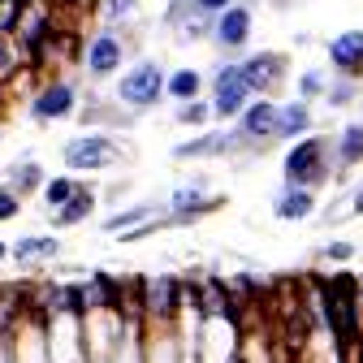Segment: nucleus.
I'll return each instance as SVG.
<instances>
[{
	"mask_svg": "<svg viewBox=\"0 0 363 363\" xmlns=\"http://www.w3.org/2000/svg\"><path fill=\"white\" fill-rule=\"evenodd\" d=\"M286 186H325L329 177H337L333 164V139H320V134H303V139L286 152Z\"/></svg>",
	"mask_w": 363,
	"mask_h": 363,
	"instance_id": "f257e3e1",
	"label": "nucleus"
},
{
	"mask_svg": "<svg viewBox=\"0 0 363 363\" xmlns=\"http://www.w3.org/2000/svg\"><path fill=\"white\" fill-rule=\"evenodd\" d=\"M125 57H130V43L121 35V26H100V30H91L82 43H78V65L91 82H108L125 69Z\"/></svg>",
	"mask_w": 363,
	"mask_h": 363,
	"instance_id": "f03ea898",
	"label": "nucleus"
},
{
	"mask_svg": "<svg viewBox=\"0 0 363 363\" xmlns=\"http://www.w3.org/2000/svg\"><path fill=\"white\" fill-rule=\"evenodd\" d=\"M113 96L117 104H125L130 113H147L164 100V65L143 57V61H134L117 74V86H113Z\"/></svg>",
	"mask_w": 363,
	"mask_h": 363,
	"instance_id": "7ed1b4c3",
	"label": "nucleus"
},
{
	"mask_svg": "<svg viewBox=\"0 0 363 363\" xmlns=\"http://www.w3.org/2000/svg\"><path fill=\"white\" fill-rule=\"evenodd\" d=\"M208 86H212V121H234L247 104H251V96L255 91L247 86V78H242V65L238 61H225V65H216V74L208 78Z\"/></svg>",
	"mask_w": 363,
	"mask_h": 363,
	"instance_id": "20e7f679",
	"label": "nucleus"
},
{
	"mask_svg": "<svg viewBox=\"0 0 363 363\" xmlns=\"http://www.w3.org/2000/svg\"><path fill=\"white\" fill-rule=\"evenodd\" d=\"M251 35H255V9L247 5V0H234L230 9H220V13L212 18V30H208L212 48H216V52H225V57L247 52Z\"/></svg>",
	"mask_w": 363,
	"mask_h": 363,
	"instance_id": "39448f33",
	"label": "nucleus"
},
{
	"mask_svg": "<svg viewBox=\"0 0 363 363\" xmlns=\"http://www.w3.org/2000/svg\"><path fill=\"white\" fill-rule=\"evenodd\" d=\"M234 134H238V147L242 152H255V147H268L277 139V100L272 96H251V104L230 121Z\"/></svg>",
	"mask_w": 363,
	"mask_h": 363,
	"instance_id": "423d86ee",
	"label": "nucleus"
},
{
	"mask_svg": "<svg viewBox=\"0 0 363 363\" xmlns=\"http://www.w3.org/2000/svg\"><path fill=\"white\" fill-rule=\"evenodd\" d=\"M61 160H65L69 173H100V169L117 164L121 152H117V143L104 130H86V134H78V139H69L61 147Z\"/></svg>",
	"mask_w": 363,
	"mask_h": 363,
	"instance_id": "0eeeda50",
	"label": "nucleus"
},
{
	"mask_svg": "<svg viewBox=\"0 0 363 363\" xmlns=\"http://www.w3.org/2000/svg\"><path fill=\"white\" fill-rule=\"evenodd\" d=\"M78 113V86L69 78H48L30 96V117L35 121H65Z\"/></svg>",
	"mask_w": 363,
	"mask_h": 363,
	"instance_id": "6e6552de",
	"label": "nucleus"
},
{
	"mask_svg": "<svg viewBox=\"0 0 363 363\" xmlns=\"http://www.w3.org/2000/svg\"><path fill=\"white\" fill-rule=\"evenodd\" d=\"M242 65V78H247V86L255 91V96H272L281 82H286V52H251V57H242L238 61Z\"/></svg>",
	"mask_w": 363,
	"mask_h": 363,
	"instance_id": "1a4fd4ad",
	"label": "nucleus"
},
{
	"mask_svg": "<svg viewBox=\"0 0 363 363\" xmlns=\"http://www.w3.org/2000/svg\"><path fill=\"white\" fill-rule=\"evenodd\" d=\"M177 303H182L177 277H164V272L143 277V311L152 315L156 325H169V320H173V315H177Z\"/></svg>",
	"mask_w": 363,
	"mask_h": 363,
	"instance_id": "9d476101",
	"label": "nucleus"
},
{
	"mask_svg": "<svg viewBox=\"0 0 363 363\" xmlns=\"http://www.w3.org/2000/svg\"><path fill=\"white\" fill-rule=\"evenodd\" d=\"M325 52H329L333 74H346V78H359V82H363V26L333 35V39L325 43Z\"/></svg>",
	"mask_w": 363,
	"mask_h": 363,
	"instance_id": "9b49d317",
	"label": "nucleus"
},
{
	"mask_svg": "<svg viewBox=\"0 0 363 363\" xmlns=\"http://www.w3.org/2000/svg\"><path fill=\"white\" fill-rule=\"evenodd\" d=\"M234 152H242V147H238L234 125H230V130H216V134H199V139L177 143V147H173V156H177V160H208V156H234Z\"/></svg>",
	"mask_w": 363,
	"mask_h": 363,
	"instance_id": "f8f14e48",
	"label": "nucleus"
},
{
	"mask_svg": "<svg viewBox=\"0 0 363 363\" xmlns=\"http://www.w3.org/2000/svg\"><path fill=\"white\" fill-rule=\"evenodd\" d=\"M272 216L277 220H294V225H303V220H311L315 216V191L311 186H286L277 199H272Z\"/></svg>",
	"mask_w": 363,
	"mask_h": 363,
	"instance_id": "ddd939ff",
	"label": "nucleus"
},
{
	"mask_svg": "<svg viewBox=\"0 0 363 363\" xmlns=\"http://www.w3.org/2000/svg\"><path fill=\"white\" fill-rule=\"evenodd\" d=\"M315 125V113H311V100L294 96L286 104H277V139H303Z\"/></svg>",
	"mask_w": 363,
	"mask_h": 363,
	"instance_id": "4468645a",
	"label": "nucleus"
},
{
	"mask_svg": "<svg viewBox=\"0 0 363 363\" xmlns=\"http://www.w3.org/2000/svg\"><path fill=\"white\" fill-rule=\"evenodd\" d=\"M333 164H337V177H342V169L363 164V121L342 125V134L333 139Z\"/></svg>",
	"mask_w": 363,
	"mask_h": 363,
	"instance_id": "2eb2a0df",
	"label": "nucleus"
},
{
	"mask_svg": "<svg viewBox=\"0 0 363 363\" xmlns=\"http://www.w3.org/2000/svg\"><path fill=\"white\" fill-rule=\"evenodd\" d=\"M203 86H208V78H203L195 65H182V69L164 74V96H169V100H177V104H186V100L203 96Z\"/></svg>",
	"mask_w": 363,
	"mask_h": 363,
	"instance_id": "dca6fc26",
	"label": "nucleus"
},
{
	"mask_svg": "<svg viewBox=\"0 0 363 363\" xmlns=\"http://www.w3.org/2000/svg\"><path fill=\"white\" fill-rule=\"evenodd\" d=\"M61 255V242L52 234H30V238H18L9 247V259L18 264H43V259H57Z\"/></svg>",
	"mask_w": 363,
	"mask_h": 363,
	"instance_id": "f3484780",
	"label": "nucleus"
},
{
	"mask_svg": "<svg viewBox=\"0 0 363 363\" xmlns=\"http://www.w3.org/2000/svg\"><path fill=\"white\" fill-rule=\"evenodd\" d=\"M91 208H96V195L78 186L61 208H52V230H74V225H82L91 216Z\"/></svg>",
	"mask_w": 363,
	"mask_h": 363,
	"instance_id": "a211bd4d",
	"label": "nucleus"
},
{
	"mask_svg": "<svg viewBox=\"0 0 363 363\" xmlns=\"http://www.w3.org/2000/svg\"><path fill=\"white\" fill-rule=\"evenodd\" d=\"M22 69H30V57L22 52V43L13 35H0V86H9Z\"/></svg>",
	"mask_w": 363,
	"mask_h": 363,
	"instance_id": "6ab92c4d",
	"label": "nucleus"
},
{
	"mask_svg": "<svg viewBox=\"0 0 363 363\" xmlns=\"http://www.w3.org/2000/svg\"><path fill=\"white\" fill-rule=\"evenodd\" d=\"M329 108H346L359 100V78H346V74H329V86H325V96H320Z\"/></svg>",
	"mask_w": 363,
	"mask_h": 363,
	"instance_id": "aec40b11",
	"label": "nucleus"
},
{
	"mask_svg": "<svg viewBox=\"0 0 363 363\" xmlns=\"http://www.w3.org/2000/svg\"><path fill=\"white\" fill-rule=\"evenodd\" d=\"M152 216H156V203H134V208H125V212H113V216H104V234L134 230V225H143V220H152Z\"/></svg>",
	"mask_w": 363,
	"mask_h": 363,
	"instance_id": "412c9836",
	"label": "nucleus"
},
{
	"mask_svg": "<svg viewBox=\"0 0 363 363\" xmlns=\"http://www.w3.org/2000/svg\"><path fill=\"white\" fill-rule=\"evenodd\" d=\"M91 9H96L100 22H108V26H125L130 18H139V0H96Z\"/></svg>",
	"mask_w": 363,
	"mask_h": 363,
	"instance_id": "4be33fe9",
	"label": "nucleus"
},
{
	"mask_svg": "<svg viewBox=\"0 0 363 363\" xmlns=\"http://www.w3.org/2000/svg\"><path fill=\"white\" fill-rule=\"evenodd\" d=\"M208 30H212V13H203V9H195V5H191V13H186V18H182V22L173 26V35H177L182 43L208 39Z\"/></svg>",
	"mask_w": 363,
	"mask_h": 363,
	"instance_id": "5701e85b",
	"label": "nucleus"
},
{
	"mask_svg": "<svg viewBox=\"0 0 363 363\" xmlns=\"http://www.w3.org/2000/svg\"><path fill=\"white\" fill-rule=\"evenodd\" d=\"M9 186H13L18 195H26V191L43 186V173H39V164H35V160H18V164L9 169Z\"/></svg>",
	"mask_w": 363,
	"mask_h": 363,
	"instance_id": "b1692460",
	"label": "nucleus"
},
{
	"mask_svg": "<svg viewBox=\"0 0 363 363\" xmlns=\"http://www.w3.org/2000/svg\"><path fill=\"white\" fill-rule=\"evenodd\" d=\"M39 191H43V203H48V212H52V208H61V203L78 191V182H74V177H52V182H43Z\"/></svg>",
	"mask_w": 363,
	"mask_h": 363,
	"instance_id": "393cba45",
	"label": "nucleus"
},
{
	"mask_svg": "<svg viewBox=\"0 0 363 363\" xmlns=\"http://www.w3.org/2000/svg\"><path fill=\"white\" fill-rule=\"evenodd\" d=\"M325 86H329V74H325V69H303V74H298V96L311 100V104L325 96Z\"/></svg>",
	"mask_w": 363,
	"mask_h": 363,
	"instance_id": "a878e982",
	"label": "nucleus"
},
{
	"mask_svg": "<svg viewBox=\"0 0 363 363\" xmlns=\"http://www.w3.org/2000/svg\"><path fill=\"white\" fill-rule=\"evenodd\" d=\"M182 125H203V121H212V104H203L199 96L195 100H186V104H177V113H173Z\"/></svg>",
	"mask_w": 363,
	"mask_h": 363,
	"instance_id": "bb28decb",
	"label": "nucleus"
},
{
	"mask_svg": "<svg viewBox=\"0 0 363 363\" xmlns=\"http://www.w3.org/2000/svg\"><path fill=\"white\" fill-rule=\"evenodd\" d=\"M22 212V195L13 186H0V220H13Z\"/></svg>",
	"mask_w": 363,
	"mask_h": 363,
	"instance_id": "cd10ccee",
	"label": "nucleus"
},
{
	"mask_svg": "<svg viewBox=\"0 0 363 363\" xmlns=\"http://www.w3.org/2000/svg\"><path fill=\"white\" fill-rule=\"evenodd\" d=\"M18 9H22V0H0V35H13Z\"/></svg>",
	"mask_w": 363,
	"mask_h": 363,
	"instance_id": "c85d7f7f",
	"label": "nucleus"
},
{
	"mask_svg": "<svg viewBox=\"0 0 363 363\" xmlns=\"http://www.w3.org/2000/svg\"><path fill=\"white\" fill-rule=\"evenodd\" d=\"M191 5H195V9H203V13H212V18H216V13H220V9H230V5H234V0H191Z\"/></svg>",
	"mask_w": 363,
	"mask_h": 363,
	"instance_id": "c756f323",
	"label": "nucleus"
},
{
	"mask_svg": "<svg viewBox=\"0 0 363 363\" xmlns=\"http://www.w3.org/2000/svg\"><path fill=\"white\" fill-rule=\"evenodd\" d=\"M350 255H354L350 242H333V247H325V259H350Z\"/></svg>",
	"mask_w": 363,
	"mask_h": 363,
	"instance_id": "7c9ffc66",
	"label": "nucleus"
},
{
	"mask_svg": "<svg viewBox=\"0 0 363 363\" xmlns=\"http://www.w3.org/2000/svg\"><path fill=\"white\" fill-rule=\"evenodd\" d=\"M350 212H354V216H363V186L354 191V199H350Z\"/></svg>",
	"mask_w": 363,
	"mask_h": 363,
	"instance_id": "2f4dec72",
	"label": "nucleus"
},
{
	"mask_svg": "<svg viewBox=\"0 0 363 363\" xmlns=\"http://www.w3.org/2000/svg\"><path fill=\"white\" fill-rule=\"evenodd\" d=\"M0 259H9V242L5 238H0Z\"/></svg>",
	"mask_w": 363,
	"mask_h": 363,
	"instance_id": "473e14b6",
	"label": "nucleus"
}]
</instances>
